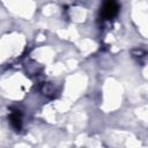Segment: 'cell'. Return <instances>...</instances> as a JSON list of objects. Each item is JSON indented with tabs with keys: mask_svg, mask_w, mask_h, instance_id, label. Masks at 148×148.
Segmentation results:
<instances>
[{
	"mask_svg": "<svg viewBox=\"0 0 148 148\" xmlns=\"http://www.w3.org/2000/svg\"><path fill=\"white\" fill-rule=\"evenodd\" d=\"M119 10V5L117 0H103L101 6V17L103 20L113 18Z\"/></svg>",
	"mask_w": 148,
	"mask_h": 148,
	"instance_id": "1",
	"label": "cell"
},
{
	"mask_svg": "<svg viewBox=\"0 0 148 148\" xmlns=\"http://www.w3.org/2000/svg\"><path fill=\"white\" fill-rule=\"evenodd\" d=\"M9 123L12 125V127L16 131H20L22 127V113L20 110H13L9 113Z\"/></svg>",
	"mask_w": 148,
	"mask_h": 148,
	"instance_id": "2",
	"label": "cell"
}]
</instances>
